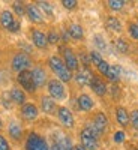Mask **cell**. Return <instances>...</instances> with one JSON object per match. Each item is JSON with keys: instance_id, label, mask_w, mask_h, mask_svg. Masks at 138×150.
Returning a JSON list of instances; mask_svg holds the SVG:
<instances>
[{"instance_id": "30", "label": "cell", "mask_w": 138, "mask_h": 150, "mask_svg": "<svg viewBox=\"0 0 138 150\" xmlns=\"http://www.w3.org/2000/svg\"><path fill=\"white\" fill-rule=\"evenodd\" d=\"M93 44L96 47V51L98 53H102L107 50V41L104 39V36L102 35H95L93 36Z\"/></svg>"}, {"instance_id": "5", "label": "cell", "mask_w": 138, "mask_h": 150, "mask_svg": "<svg viewBox=\"0 0 138 150\" xmlns=\"http://www.w3.org/2000/svg\"><path fill=\"white\" fill-rule=\"evenodd\" d=\"M47 95L53 98L54 101H66L68 99V89L66 84L57 78H50L47 83Z\"/></svg>"}, {"instance_id": "22", "label": "cell", "mask_w": 138, "mask_h": 150, "mask_svg": "<svg viewBox=\"0 0 138 150\" xmlns=\"http://www.w3.org/2000/svg\"><path fill=\"white\" fill-rule=\"evenodd\" d=\"M92 78H93V72L90 71V68H81L78 72H75V75H74V81L77 83L80 87L90 86Z\"/></svg>"}, {"instance_id": "28", "label": "cell", "mask_w": 138, "mask_h": 150, "mask_svg": "<svg viewBox=\"0 0 138 150\" xmlns=\"http://www.w3.org/2000/svg\"><path fill=\"white\" fill-rule=\"evenodd\" d=\"M26 6H27V3H24V2H14L12 3V12H14V15L17 18L26 17Z\"/></svg>"}, {"instance_id": "18", "label": "cell", "mask_w": 138, "mask_h": 150, "mask_svg": "<svg viewBox=\"0 0 138 150\" xmlns=\"http://www.w3.org/2000/svg\"><path fill=\"white\" fill-rule=\"evenodd\" d=\"M39 101H41L39 110L44 112V114H47V116H56L59 105H57V102L54 101L53 98H50L48 95H42L39 98Z\"/></svg>"}, {"instance_id": "14", "label": "cell", "mask_w": 138, "mask_h": 150, "mask_svg": "<svg viewBox=\"0 0 138 150\" xmlns=\"http://www.w3.org/2000/svg\"><path fill=\"white\" fill-rule=\"evenodd\" d=\"M39 114H41L39 107H38L36 104H33V102H27V104H24L23 107H20V116H21L23 120H26V122L36 120L38 117H39Z\"/></svg>"}, {"instance_id": "6", "label": "cell", "mask_w": 138, "mask_h": 150, "mask_svg": "<svg viewBox=\"0 0 138 150\" xmlns=\"http://www.w3.org/2000/svg\"><path fill=\"white\" fill-rule=\"evenodd\" d=\"M24 150H50V143L47 141L44 135H41L36 131H32L26 137Z\"/></svg>"}, {"instance_id": "32", "label": "cell", "mask_w": 138, "mask_h": 150, "mask_svg": "<svg viewBox=\"0 0 138 150\" xmlns=\"http://www.w3.org/2000/svg\"><path fill=\"white\" fill-rule=\"evenodd\" d=\"M107 6H108L110 11L117 12V11H122L125 6H126V2H125V0H108Z\"/></svg>"}, {"instance_id": "11", "label": "cell", "mask_w": 138, "mask_h": 150, "mask_svg": "<svg viewBox=\"0 0 138 150\" xmlns=\"http://www.w3.org/2000/svg\"><path fill=\"white\" fill-rule=\"evenodd\" d=\"M30 42L35 48L38 50H47L50 45H48V41H47V33L38 27H30Z\"/></svg>"}, {"instance_id": "36", "label": "cell", "mask_w": 138, "mask_h": 150, "mask_svg": "<svg viewBox=\"0 0 138 150\" xmlns=\"http://www.w3.org/2000/svg\"><path fill=\"white\" fill-rule=\"evenodd\" d=\"M113 141H114L116 144H123L125 141H126V132H125L123 129L116 131L114 134H113Z\"/></svg>"}, {"instance_id": "9", "label": "cell", "mask_w": 138, "mask_h": 150, "mask_svg": "<svg viewBox=\"0 0 138 150\" xmlns=\"http://www.w3.org/2000/svg\"><path fill=\"white\" fill-rule=\"evenodd\" d=\"M56 117H57L59 123H60L65 129H74V128H75V117H74V112H72L68 107L59 105L57 112H56Z\"/></svg>"}, {"instance_id": "26", "label": "cell", "mask_w": 138, "mask_h": 150, "mask_svg": "<svg viewBox=\"0 0 138 150\" xmlns=\"http://www.w3.org/2000/svg\"><path fill=\"white\" fill-rule=\"evenodd\" d=\"M38 8L41 9V12L44 14L45 18H50V20H54V8L50 2H36Z\"/></svg>"}, {"instance_id": "1", "label": "cell", "mask_w": 138, "mask_h": 150, "mask_svg": "<svg viewBox=\"0 0 138 150\" xmlns=\"http://www.w3.org/2000/svg\"><path fill=\"white\" fill-rule=\"evenodd\" d=\"M47 65L50 68V71H51L54 75H56V78L60 80L62 83H71L74 80V74L66 68V65L63 63V60H62V57L59 54H53V56H50L47 59Z\"/></svg>"}, {"instance_id": "8", "label": "cell", "mask_w": 138, "mask_h": 150, "mask_svg": "<svg viewBox=\"0 0 138 150\" xmlns=\"http://www.w3.org/2000/svg\"><path fill=\"white\" fill-rule=\"evenodd\" d=\"M17 84H18L20 89H23L27 95H35V93L38 92L36 86H35V83H33V78H32L30 69L17 74Z\"/></svg>"}, {"instance_id": "35", "label": "cell", "mask_w": 138, "mask_h": 150, "mask_svg": "<svg viewBox=\"0 0 138 150\" xmlns=\"http://www.w3.org/2000/svg\"><path fill=\"white\" fill-rule=\"evenodd\" d=\"M110 66H111V63H108L107 60H102L101 63L96 66L98 75H102V77L105 78V77H107V74H108V71H110Z\"/></svg>"}, {"instance_id": "16", "label": "cell", "mask_w": 138, "mask_h": 150, "mask_svg": "<svg viewBox=\"0 0 138 150\" xmlns=\"http://www.w3.org/2000/svg\"><path fill=\"white\" fill-rule=\"evenodd\" d=\"M90 123L96 128V131L101 134V135H104L107 132L108 126H110L108 117H107V114H105L104 111H96L95 114L92 116V119H90Z\"/></svg>"}, {"instance_id": "20", "label": "cell", "mask_w": 138, "mask_h": 150, "mask_svg": "<svg viewBox=\"0 0 138 150\" xmlns=\"http://www.w3.org/2000/svg\"><path fill=\"white\" fill-rule=\"evenodd\" d=\"M66 32H68V35H69V38L71 39H74V41H83L84 38H86V32H84V27L81 26L80 23H77V21H71L68 26H66Z\"/></svg>"}, {"instance_id": "25", "label": "cell", "mask_w": 138, "mask_h": 150, "mask_svg": "<svg viewBox=\"0 0 138 150\" xmlns=\"http://www.w3.org/2000/svg\"><path fill=\"white\" fill-rule=\"evenodd\" d=\"M120 78H122V68L119 65H111L105 80H108L111 84H119Z\"/></svg>"}, {"instance_id": "34", "label": "cell", "mask_w": 138, "mask_h": 150, "mask_svg": "<svg viewBox=\"0 0 138 150\" xmlns=\"http://www.w3.org/2000/svg\"><path fill=\"white\" fill-rule=\"evenodd\" d=\"M129 126H132L135 132L138 131V108L129 111Z\"/></svg>"}, {"instance_id": "3", "label": "cell", "mask_w": 138, "mask_h": 150, "mask_svg": "<svg viewBox=\"0 0 138 150\" xmlns=\"http://www.w3.org/2000/svg\"><path fill=\"white\" fill-rule=\"evenodd\" d=\"M9 68L12 72L20 74L23 71H29L33 68V60L30 57V54H27L26 51H17L12 54L11 60H9Z\"/></svg>"}, {"instance_id": "37", "label": "cell", "mask_w": 138, "mask_h": 150, "mask_svg": "<svg viewBox=\"0 0 138 150\" xmlns=\"http://www.w3.org/2000/svg\"><path fill=\"white\" fill-rule=\"evenodd\" d=\"M60 5L63 6L66 11H75L78 8V2H77V0H62Z\"/></svg>"}, {"instance_id": "29", "label": "cell", "mask_w": 138, "mask_h": 150, "mask_svg": "<svg viewBox=\"0 0 138 150\" xmlns=\"http://www.w3.org/2000/svg\"><path fill=\"white\" fill-rule=\"evenodd\" d=\"M47 41L48 45H57L60 42V32L57 29H50L47 32Z\"/></svg>"}, {"instance_id": "24", "label": "cell", "mask_w": 138, "mask_h": 150, "mask_svg": "<svg viewBox=\"0 0 138 150\" xmlns=\"http://www.w3.org/2000/svg\"><path fill=\"white\" fill-rule=\"evenodd\" d=\"M104 26H105V29L108 32H113V33H122L123 32V23L117 17H114V15L105 17Z\"/></svg>"}, {"instance_id": "4", "label": "cell", "mask_w": 138, "mask_h": 150, "mask_svg": "<svg viewBox=\"0 0 138 150\" xmlns=\"http://www.w3.org/2000/svg\"><path fill=\"white\" fill-rule=\"evenodd\" d=\"M59 51H60V57L63 60V63L66 65V68L75 74L81 69V65H80V60H78V54L75 53V50L69 45H62L59 47Z\"/></svg>"}, {"instance_id": "17", "label": "cell", "mask_w": 138, "mask_h": 150, "mask_svg": "<svg viewBox=\"0 0 138 150\" xmlns=\"http://www.w3.org/2000/svg\"><path fill=\"white\" fill-rule=\"evenodd\" d=\"M9 99H11V102L17 105V107H23L24 104H27V93L24 92L23 89H20L18 86H12L11 89H9Z\"/></svg>"}, {"instance_id": "38", "label": "cell", "mask_w": 138, "mask_h": 150, "mask_svg": "<svg viewBox=\"0 0 138 150\" xmlns=\"http://www.w3.org/2000/svg\"><path fill=\"white\" fill-rule=\"evenodd\" d=\"M0 150H11V144L3 134H0Z\"/></svg>"}, {"instance_id": "21", "label": "cell", "mask_w": 138, "mask_h": 150, "mask_svg": "<svg viewBox=\"0 0 138 150\" xmlns=\"http://www.w3.org/2000/svg\"><path fill=\"white\" fill-rule=\"evenodd\" d=\"M95 101H93V98L89 95V93H80L78 96H77V107H78V110L80 111H83V112H90L93 108H95Z\"/></svg>"}, {"instance_id": "31", "label": "cell", "mask_w": 138, "mask_h": 150, "mask_svg": "<svg viewBox=\"0 0 138 150\" xmlns=\"http://www.w3.org/2000/svg\"><path fill=\"white\" fill-rule=\"evenodd\" d=\"M126 30H128V35H129L131 39L138 42V24L135 21H129L128 26H126Z\"/></svg>"}, {"instance_id": "27", "label": "cell", "mask_w": 138, "mask_h": 150, "mask_svg": "<svg viewBox=\"0 0 138 150\" xmlns=\"http://www.w3.org/2000/svg\"><path fill=\"white\" fill-rule=\"evenodd\" d=\"M114 48L120 54H128L129 53V42L125 39V38H117L114 41Z\"/></svg>"}, {"instance_id": "2", "label": "cell", "mask_w": 138, "mask_h": 150, "mask_svg": "<svg viewBox=\"0 0 138 150\" xmlns=\"http://www.w3.org/2000/svg\"><path fill=\"white\" fill-rule=\"evenodd\" d=\"M101 134L96 131V128L90 122H87L84 126L80 129V144L86 150H99V140Z\"/></svg>"}, {"instance_id": "10", "label": "cell", "mask_w": 138, "mask_h": 150, "mask_svg": "<svg viewBox=\"0 0 138 150\" xmlns=\"http://www.w3.org/2000/svg\"><path fill=\"white\" fill-rule=\"evenodd\" d=\"M32 78H33V83L36 86V89H44V87H47V83H48V72L47 69L42 66V65H35L32 69Z\"/></svg>"}, {"instance_id": "43", "label": "cell", "mask_w": 138, "mask_h": 150, "mask_svg": "<svg viewBox=\"0 0 138 150\" xmlns=\"http://www.w3.org/2000/svg\"><path fill=\"white\" fill-rule=\"evenodd\" d=\"M135 134H137V137H138V131H137V132H135Z\"/></svg>"}, {"instance_id": "41", "label": "cell", "mask_w": 138, "mask_h": 150, "mask_svg": "<svg viewBox=\"0 0 138 150\" xmlns=\"http://www.w3.org/2000/svg\"><path fill=\"white\" fill-rule=\"evenodd\" d=\"M5 128V123H3V119H2V116H0V131H2Z\"/></svg>"}, {"instance_id": "33", "label": "cell", "mask_w": 138, "mask_h": 150, "mask_svg": "<svg viewBox=\"0 0 138 150\" xmlns=\"http://www.w3.org/2000/svg\"><path fill=\"white\" fill-rule=\"evenodd\" d=\"M89 59H90V65H93L95 68L104 60L102 56H101V53H98L96 50H92V51H89Z\"/></svg>"}, {"instance_id": "15", "label": "cell", "mask_w": 138, "mask_h": 150, "mask_svg": "<svg viewBox=\"0 0 138 150\" xmlns=\"http://www.w3.org/2000/svg\"><path fill=\"white\" fill-rule=\"evenodd\" d=\"M89 87L92 89V92L96 96H99V98H104L108 93V84H107V81L101 77V75H98V74H93V78H92Z\"/></svg>"}, {"instance_id": "23", "label": "cell", "mask_w": 138, "mask_h": 150, "mask_svg": "<svg viewBox=\"0 0 138 150\" xmlns=\"http://www.w3.org/2000/svg\"><path fill=\"white\" fill-rule=\"evenodd\" d=\"M18 18L14 15V12L11 9H2L0 11V27L3 30L9 32V29L14 26V23L17 21Z\"/></svg>"}, {"instance_id": "19", "label": "cell", "mask_w": 138, "mask_h": 150, "mask_svg": "<svg viewBox=\"0 0 138 150\" xmlns=\"http://www.w3.org/2000/svg\"><path fill=\"white\" fill-rule=\"evenodd\" d=\"M114 117H116L117 125H119L123 131L129 126V111H128L126 107L116 105V108H114Z\"/></svg>"}, {"instance_id": "13", "label": "cell", "mask_w": 138, "mask_h": 150, "mask_svg": "<svg viewBox=\"0 0 138 150\" xmlns=\"http://www.w3.org/2000/svg\"><path fill=\"white\" fill-rule=\"evenodd\" d=\"M6 132L9 138L15 143H20L24 140V128L18 120H11L6 126Z\"/></svg>"}, {"instance_id": "44", "label": "cell", "mask_w": 138, "mask_h": 150, "mask_svg": "<svg viewBox=\"0 0 138 150\" xmlns=\"http://www.w3.org/2000/svg\"><path fill=\"white\" fill-rule=\"evenodd\" d=\"M135 23H137V24H138V18H137V21H135Z\"/></svg>"}, {"instance_id": "39", "label": "cell", "mask_w": 138, "mask_h": 150, "mask_svg": "<svg viewBox=\"0 0 138 150\" xmlns=\"http://www.w3.org/2000/svg\"><path fill=\"white\" fill-rule=\"evenodd\" d=\"M108 92L111 93V96H113V98L116 99V98L120 95V87H119L117 84H113V86H111V89H108Z\"/></svg>"}, {"instance_id": "42", "label": "cell", "mask_w": 138, "mask_h": 150, "mask_svg": "<svg viewBox=\"0 0 138 150\" xmlns=\"http://www.w3.org/2000/svg\"><path fill=\"white\" fill-rule=\"evenodd\" d=\"M129 150H138V146H131Z\"/></svg>"}, {"instance_id": "12", "label": "cell", "mask_w": 138, "mask_h": 150, "mask_svg": "<svg viewBox=\"0 0 138 150\" xmlns=\"http://www.w3.org/2000/svg\"><path fill=\"white\" fill-rule=\"evenodd\" d=\"M26 17L29 18V21L35 26H42L45 24V17L41 12V9L38 8L36 3H27L26 6Z\"/></svg>"}, {"instance_id": "7", "label": "cell", "mask_w": 138, "mask_h": 150, "mask_svg": "<svg viewBox=\"0 0 138 150\" xmlns=\"http://www.w3.org/2000/svg\"><path fill=\"white\" fill-rule=\"evenodd\" d=\"M50 147H53L56 150H74V143L71 140V137H68L65 132L54 131L51 134V143H50Z\"/></svg>"}, {"instance_id": "40", "label": "cell", "mask_w": 138, "mask_h": 150, "mask_svg": "<svg viewBox=\"0 0 138 150\" xmlns=\"http://www.w3.org/2000/svg\"><path fill=\"white\" fill-rule=\"evenodd\" d=\"M74 150H86V149H84V147L78 143V144H74Z\"/></svg>"}]
</instances>
